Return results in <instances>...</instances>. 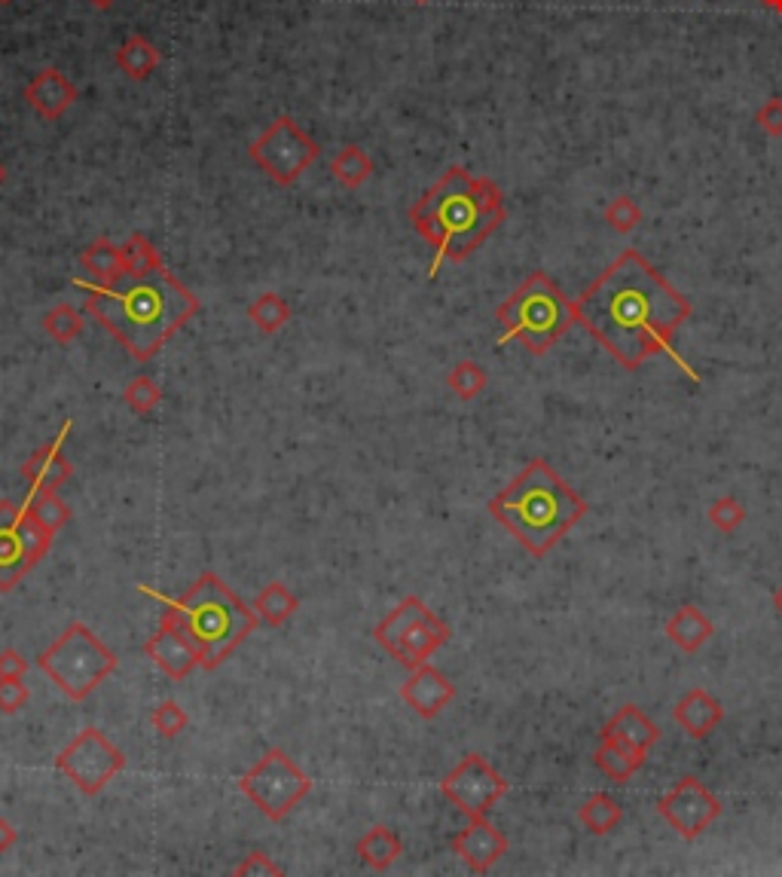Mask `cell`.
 <instances>
[{
    "label": "cell",
    "mask_w": 782,
    "mask_h": 877,
    "mask_svg": "<svg viewBox=\"0 0 782 877\" xmlns=\"http://www.w3.org/2000/svg\"><path fill=\"white\" fill-rule=\"evenodd\" d=\"M487 383H489L487 371H483L477 361H458L456 367L446 373V386H450V391L456 395L458 401H474V398H480L483 388H487Z\"/></svg>",
    "instance_id": "obj_33"
},
{
    "label": "cell",
    "mask_w": 782,
    "mask_h": 877,
    "mask_svg": "<svg viewBox=\"0 0 782 877\" xmlns=\"http://www.w3.org/2000/svg\"><path fill=\"white\" fill-rule=\"evenodd\" d=\"M635 221H639V211L630 209V202H618L608 209V223H615L618 230H630Z\"/></svg>",
    "instance_id": "obj_41"
},
{
    "label": "cell",
    "mask_w": 782,
    "mask_h": 877,
    "mask_svg": "<svg viewBox=\"0 0 782 877\" xmlns=\"http://www.w3.org/2000/svg\"><path fill=\"white\" fill-rule=\"evenodd\" d=\"M25 673H28V660L19 655L15 648L0 652V679H25Z\"/></svg>",
    "instance_id": "obj_40"
},
{
    "label": "cell",
    "mask_w": 782,
    "mask_h": 877,
    "mask_svg": "<svg viewBox=\"0 0 782 877\" xmlns=\"http://www.w3.org/2000/svg\"><path fill=\"white\" fill-rule=\"evenodd\" d=\"M119 657L86 624H68L61 636L46 645L37 667L71 700H86L117 669Z\"/></svg>",
    "instance_id": "obj_7"
},
{
    "label": "cell",
    "mask_w": 782,
    "mask_h": 877,
    "mask_svg": "<svg viewBox=\"0 0 782 877\" xmlns=\"http://www.w3.org/2000/svg\"><path fill=\"white\" fill-rule=\"evenodd\" d=\"M489 514L517 538L532 557H545L581 517L587 502L562 480L547 459H532L492 502Z\"/></svg>",
    "instance_id": "obj_4"
},
{
    "label": "cell",
    "mask_w": 782,
    "mask_h": 877,
    "mask_svg": "<svg viewBox=\"0 0 782 877\" xmlns=\"http://www.w3.org/2000/svg\"><path fill=\"white\" fill-rule=\"evenodd\" d=\"M144 652H148L150 660L163 669L165 676H172V679H187L192 669L202 667V657L196 652V645L190 642V636H187L175 621H168V618H163V624H160V630L150 636L148 645H144Z\"/></svg>",
    "instance_id": "obj_14"
},
{
    "label": "cell",
    "mask_w": 782,
    "mask_h": 877,
    "mask_svg": "<svg viewBox=\"0 0 782 877\" xmlns=\"http://www.w3.org/2000/svg\"><path fill=\"white\" fill-rule=\"evenodd\" d=\"M28 700L31 691L22 679H0V713H19V710L28 706Z\"/></svg>",
    "instance_id": "obj_38"
},
{
    "label": "cell",
    "mask_w": 782,
    "mask_h": 877,
    "mask_svg": "<svg viewBox=\"0 0 782 877\" xmlns=\"http://www.w3.org/2000/svg\"><path fill=\"white\" fill-rule=\"evenodd\" d=\"M74 288L86 294V313L110 330L135 361H150L172 334L199 313V297L165 269L160 254L148 264L126 267L114 282L77 279Z\"/></svg>",
    "instance_id": "obj_2"
},
{
    "label": "cell",
    "mask_w": 782,
    "mask_h": 877,
    "mask_svg": "<svg viewBox=\"0 0 782 877\" xmlns=\"http://www.w3.org/2000/svg\"><path fill=\"white\" fill-rule=\"evenodd\" d=\"M330 172H334V178L340 180L342 187L358 190V187L367 184L370 175H373V160H370L367 153L358 148V144H346V148L330 160Z\"/></svg>",
    "instance_id": "obj_31"
},
{
    "label": "cell",
    "mask_w": 782,
    "mask_h": 877,
    "mask_svg": "<svg viewBox=\"0 0 782 877\" xmlns=\"http://www.w3.org/2000/svg\"><path fill=\"white\" fill-rule=\"evenodd\" d=\"M502 325L499 349L517 340L529 355H545L565 330L575 325V303L562 294L557 282L545 272H532L511 297L495 309Z\"/></svg>",
    "instance_id": "obj_6"
},
{
    "label": "cell",
    "mask_w": 782,
    "mask_h": 877,
    "mask_svg": "<svg viewBox=\"0 0 782 877\" xmlns=\"http://www.w3.org/2000/svg\"><path fill=\"white\" fill-rule=\"evenodd\" d=\"M114 59H117L119 71L129 80H148L160 68V49L150 44L148 37L135 34V37H129L126 44L119 46Z\"/></svg>",
    "instance_id": "obj_28"
},
{
    "label": "cell",
    "mask_w": 782,
    "mask_h": 877,
    "mask_svg": "<svg viewBox=\"0 0 782 877\" xmlns=\"http://www.w3.org/2000/svg\"><path fill=\"white\" fill-rule=\"evenodd\" d=\"M707 517L719 533L731 536V533H737L739 526L746 523V507H743V502L734 499V495H722V499H715V502L709 505Z\"/></svg>",
    "instance_id": "obj_36"
},
{
    "label": "cell",
    "mask_w": 782,
    "mask_h": 877,
    "mask_svg": "<svg viewBox=\"0 0 782 877\" xmlns=\"http://www.w3.org/2000/svg\"><path fill=\"white\" fill-rule=\"evenodd\" d=\"M3 180H7V172H3V165H0V187H3Z\"/></svg>",
    "instance_id": "obj_46"
},
{
    "label": "cell",
    "mask_w": 782,
    "mask_h": 877,
    "mask_svg": "<svg viewBox=\"0 0 782 877\" xmlns=\"http://www.w3.org/2000/svg\"><path fill=\"white\" fill-rule=\"evenodd\" d=\"M450 636H453V630H450V624L443 618H437L431 609L419 611L413 618V624L404 630V636L395 645L392 657L407 669L422 667V664H429V657L437 648H443L450 642Z\"/></svg>",
    "instance_id": "obj_17"
},
{
    "label": "cell",
    "mask_w": 782,
    "mask_h": 877,
    "mask_svg": "<svg viewBox=\"0 0 782 877\" xmlns=\"http://www.w3.org/2000/svg\"><path fill=\"white\" fill-rule=\"evenodd\" d=\"M141 594L163 606V618L175 621L202 657V669H218L226 657L248 640L257 627V611L248 609L218 575H199L187 594L160 596L141 584Z\"/></svg>",
    "instance_id": "obj_5"
},
{
    "label": "cell",
    "mask_w": 782,
    "mask_h": 877,
    "mask_svg": "<svg viewBox=\"0 0 782 877\" xmlns=\"http://www.w3.org/2000/svg\"><path fill=\"white\" fill-rule=\"evenodd\" d=\"M89 3H92V7H98V10H107V7H110L114 0H89Z\"/></svg>",
    "instance_id": "obj_45"
},
{
    "label": "cell",
    "mask_w": 782,
    "mask_h": 877,
    "mask_svg": "<svg viewBox=\"0 0 782 877\" xmlns=\"http://www.w3.org/2000/svg\"><path fill=\"white\" fill-rule=\"evenodd\" d=\"M52 538L31 517L22 499H0V590H13L49 553Z\"/></svg>",
    "instance_id": "obj_9"
},
{
    "label": "cell",
    "mask_w": 782,
    "mask_h": 877,
    "mask_svg": "<svg viewBox=\"0 0 782 877\" xmlns=\"http://www.w3.org/2000/svg\"><path fill=\"white\" fill-rule=\"evenodd\" d=\"M13 844H15L13 822H7V819L0 817V856H3L7 850H13Z\"/></svg>",
    "instance_id": "obj_42"
},
{
    "label": "cell",
    "mask_w": 782,
    "mask_h": 877,
    "mask_svg": "<svg viewBox=\"0 0 782 877\" xmlns=\"http://www.w3.org/2000/svg\"><path fill=\"white\" fill-rule=\"evenodd\" d=\"M511 783L495 771L480 752H471L443 776L441 792L446 802L458 807L468 819L489 817L499 798L507 795Z\"/></svg>",
    "instance_id": "obj_12"
},
{
    "label": "cell",
    "mask_w": 782,
    "mask_h": 877,
    "mask_svg": "<svg viewBox=\"0 0 782 877\" xmlns=\"http://www.w3.org/2000/svg\"><path fill=\"white\" fill-rule=\"evenodd\" d=\"M599 740H611V744L633 749L639 756H649L651 746L661 740V728H657L639 706L627 703V706H620L618 713L611 715L606 725H603Z\"/></svg>",
    "instance_id": "obj_20"
},
{
    "label": "cell",
    "mask_w": 782,
    "mask_h": 877,
    "mask_svg": "<svg viewBox=\"0 0 782 877\" xmlns=\"http://www.w3.org/2000/svg\"><path fill=\"white\" fill-rule=\"evenodd\" d=\"M673 718H676V725H679L688 737L703 740V737H709V734L724 722V703L715 698V694H709L707 688H691V691L676 703Z\"/></svg>",
    "instance_id": "obj_21"
},
{
    "label": "cell",
    "mask_w": 782,
    "mask_h": 877,
    "mask_svg": "<svg viewBox=\"0 0 782 877\" xmlns=\"http://www.w3.org/2000/svg\"><path fill=\"white\" fill-rule=\"evenodd\" d=\"M645 759H649V756H639L633 749L611 744V740H603L599 749L593 752V764L606 773L611 783H627L630 776H635V773L645 768Z\"/></svg>",
    "instance_id": "obj_26"
},
{
    "label": "cell",
    "mask_w": 782,
    "mask_h": 877,
    "mask_svg": "<svg viewBox=\"0 0 782 877\" xmlns=\"http://www.w3.org/2000/svg\"><path fill=\"white\" fill-rule=\"evenodd\" d=\"M296 609H300V599H296L284 584H279V581H272V584H266L264 590L257 594V599H254V611H257V618L264 621V624L269 627H281L288 624L291 618L296 615Z\"/></svg>",
    "instance_id": "obj_29"
},
{
    "label": "cell",
    "mask_w": 782,
    "mask_h": 877,
    "mask_svg": "<svg viewBox=\"0 0 782 877\" xmlns=\"http://www.w3.org/2000/svg\"><path fill=\"white\" fill-rule=\"evenodd\" d=\"M236 875L238 877H254V875H257V877H260V875L276 877V875H281V865L272 863V860L266 856L264 850H254V853H248V856H245V863L236 865Z\"/></svg>",
    "instance_id": "obj_39"
},
{
    "label": "cell",
    "mask_w": 782,
    "mask_h": 877,
    "mask_svg": "<svg viewBox=\"0 0 782 877\" xmlns=\"http://www.w3.org/2000/svg\"><path fill=\"white\" fill-rule=\"evenodd\" d=\"M83 325H86V318H83V313L77 309V306H71V303H59V306H52L49 313L44 315V330L52 337L56 342H74L80 334H83Z\"/></svg>",
    "instance_id": "obj_34"
},
{
    "label": "cell",
    "mask_w": 782,
    "mask_h": 877,
    "mask_svg": "<svg viewBox=\"0 0 782 877\" xmlns=\"http://www.w3.org/2000/svg\"><path fill=\"white\" fill-rule=\"evenodd\" d=\"M425 609H429V606H425L419 596H407L404 603H398V606L388 611L383 621L376 624L373 636H376V642H380L385 652L392 655V652H395V645L400 642V636H404V630L413 624V618L419 615V611H425Z\"/></svg>",
    "instance_id": "obj_30"
},
{
    "label": "cell",
    "mask_w": 782,
    "mask_h": 877,
    "mask_svg": "<svg viewBox=\"0 0 782 877\" xmlns=\"http://www.w3.org/2000/svg\"><path fill=\"white\" fill-rule=\"evenodd\" d=\"M248 156L276 184L291 187L322 156V148H318L315 138H310L296 126L294 119L279 117L276 122H269V129L248 148Z\"/></svg>",
    "instance_id": "obj_10"
},
{
    "label": "cell",
    "mask_w": 782,
    "mask_h": 877,
    "mask_svg": "<svg viewBox=\"0 0 782 877\" xmlns=\"http://www.w3.org/2000/svg\"><path fill=\"white\" fill-rule=\"evenodd\" d=\"M22 505L28 507V514L34 521L40 523L44 529H49L52 536H59L61 529L71 521V505L61 502V495L56 490H31L22 495Z\"/></svg>",
    "instance_id": "obj_25"
},
{
    "label": "cell",
    "mask_w": 782,
    "mask_h": 877,
    "mask_svg": "<svg viewBox=\"0 0 782 877\" xmlns=\"http://www.w3.org/2000/svg\"><path fill=\"white\" fill-rule=\"evenodd\" d=\"M71 429H74V422L68 419V422L61 425V432L56 434L49 444L37 446L28 459H25V465H22V477L28 480L31 490H59L61 483L71 480L74 465L65 459V453H61V446L68 441Z\"/></svg>",
    "instance_id": "obj_18"
},
{
    "label": "cell",
    "mask_w": 782,
    "mask_h": 877,
    "mask_svg": "<svg viewBox=\"0 0 782 877\" xmlns=\"http://www.w3.org/2000/svg\"><path fill=\"white\" fill-rule=\"evenodd\" d=\"M238 788L272 822H281L312 792V780L281 749H266L252 771L238 776Z\"/></svg>",
    "instance_id": "obj_8"
},
{
    "label": "cell",
    "mask_w": 782,
    "mask_h": 877,
    "mask_svg": "<svg viewBox=\"0 0 782 877\" xmlns=\"http://www.w3.org/2000/svg\"><path fill=\"white\" fill-rule=\"evenodd\" d=\"M150 725H153V730H156L160 737H165V740H175L177 734L190 725V718H187V713L180 710V703H175V700H163V703H156V706H153V713H150Z\"/></svg>",
    "instance_id": "obj_37"
},
{
    "label": "cell",
    "mask_w": 782,
    "mask_h": 877,
    "mask_svg": "<svg viewBox=\"0 0 782 877\" xmlns=\"http://www.w3.org/2000/svg\"><path fill=\"white\" fill-rule=\"evenodd\" d=\"M712 633H715V627L697 606H681L666 618V636L685 655L700 652L712 640Z\"/></svg>",
    "instance_id": "obj_22"
},
{
    "label": "cell",
    "mask_w": 782,
    "mask_h": 877,
    "mask_svg": "<svg viewBox=\"0 0 782 877\" xmlns=\"http://www.w3.org/2000/svg\"><path fill=\"white\" fill-rule=\"evenodd\" d=\"M122 401L138 417H148V413H153L163 404V388L156 386L150 376H135L132 383L126 386V391H122Z\"/></svg>",
    "instance_id": "obj_35"
},
{
    "label": "cell",
    "mask_w": 782,
    "mask_h": 877,
    "mask_svg": "<svg viewBox=\"0 0 782 877\" xmlns=\"http://www.w3.org/2000/svg\"><path fill=\"white\" fill-rule=\"evenodd\" d=\"M577 819H581V826H584L587 832L596 834V838H603V834L618 829L620 819H623V807H620L618 798H611L608 792H593L591 798L577 807Z\"/></svg>",
    "instance_id": "obj_27"
},
{
    "label": "cell",
    "mask_w": 782,
    "mask_h": 877,
    "mask_svg": "<svg viewBox=\"0 0 782 877\" xmlns=\"http://www.w3.org/2000/svg\"><path fill=\"white\" fill-rule=\"evenodd\" d=\"M416 3H429V0H416Z\"/></svg>",
    "instance_id": "obj_47"
},
{
    "label": "cell",
    "mask_w": 782,
    "mask_h": 877,
    "mask_svg": "<svg viewBox=\"0 0 782 877\" xmlns=\"http://www.w3.org/2000/svg\"><path fill=\"white\" fill-rule=\"evenodd\" d=\"M80 267L92 276V282L107 284L122 276L129 264H126L122 245H114L110 238H95L92 245H86V252L80 254Z\"/></svg>",
    "instance_id": "obj_24"
},
{
    "label": "cell",
    "mask_w": 782,
    "mask_h": 877,
    "mask_svg": "<svg viewBox=\"0 0 782 877\" xmlns=\"http://www.w3.org/2000/svg\"><path fill=\"white\" fill-rule=\"evenodd\" d=\"M77 98L80 92L59 68H46L25 86V102L44 119H59L61 114H68L77 105Z\"/></svg>",
    "instance_id": "obj_19"
},
{
    "label": "cell",
    "mask_w": 782,
    "mask_h": 877,
    "mask_svg": "<svg viewBox=\"0 0 782 877\" xmlns=\"http://www.w3.org/2000/svg\"><path fill=\"white\" fill-rule=\"evenodd\" d=\"M504 221V196L489 178H474L462 165L446 168L429 194L410 209V223L434 252L429 279L443 264H462Z\"/></svg>",
    "instance_id": "obj_3"
},
{
    "label": "cell",
    "mask_w": 782,
    "mask_h": 877,
    "mask_svg": "<svg viewBox=\"0 0 782 877\" xmlns=\"http://www.w3.org/2000/svg\"><path fill=\"white\" fill-rule=\"evenodd\" d=\"M761 3H768L770 10H777V13H782V0H761Z\"/></svg>",
    "instance_id": "obj_44"
},
{
    "label": "cell",
    "mask_w": 782,
    "mask_h": 877,
    "mask_svg": "<svg viewBox=\"0 0 782 877\" xmlns=\"http://www.w3.org/2000/svg\"><path fill=\"white\" fill-rule=\"evenodd\" d=\"M354 850H358L361 863L367 865V868H373V872H388V868L404 856V841H400L398 834L392 832L388 826H373V829L354 844Z\"/></svg>",
    "instance_id": "obj_23"
},
{
    "label": "cell",
    "mask_w": 782,
    "mask_h": 877,
    "mask_svg": "<svg viewBox=\"0 0 782 877\" xmlns=\"http://www.w3.org/2000/svg\"><path fill=\"white\" fill-rule=\"evenodd\" d=\"M56 768H59L71 783H74L83 795H98L122 768H126V756L117 744H110L98 728H86L77 734L71 744L56 756Z\"/></svg>",
    "instance_id": "obj_11"
},
{
    "label": "cell",
    "mask_w": 782,
    "mask_h": 877,
    "mask_svg": "<svg viewBox=\"0 0 782 877\" xmlns=\"http://www.w3.org/2000/svg\"><path fill=\"white\" fill-rule=\"evenodd\" d=\"M0 3H13V0H0Z\"/></svg>",
    "instance_id": "obj_48"
},
{
    "label": "cell",
    "mask_w": 782,
    "mask_h": 877,
    "mask_svg": "<svg viewBox=\"0 0 782 877\" xmlns=\"http://www.w3.org/2000/svg\"><path fill=\"white\" fill-rule=\"evenodd\" d=\"M248 318H252V325L257 330H264V334H279V330L291 321V306H288V300L279 297L276 291H266V294H260V297L248 306Z\"/></svg>",
    "instance_id": "obj_32"
},
{
    "label": "cell",
    "mask_w": 782,
    "mask_h": 877,
    "mask_svg": "<svg viewBox=\"0 0 782 877\" xmlns=\"http://www.w3.org/2000/svg\"><path fill=\"white\" fill-rule=\"evenodd\" d=\"M507 838H504L487 817L471 819L462 832L453 838V853L462 863L468 865L474 875H487L492 865L507 853Z\"/></svg>",
    "instance_id": "obj_15"
},
{
    "label": "cell",
    "mask_w": 782,
    "mask_h": 877,
    "mask_svg": "<svg viewBox=\"0 0 782 877\" xmlns=\"http://www.w3.org/2000/svg\"><path fill=\"white\" fill-rule=\"evenodd\" d=\"M400 698L419 718H437L456 698V685L450 682L437 667L422 664V667L410 669L407 682L400 685Z\"/></svg>",
    "instance_id": "obj_16"
},
{
    "label": "cell",
    "mask_w": 782,
    "mask_h": 877,
    "mask_svg": "<svg viewBox=\"0 0 782 877\" xmlns=\"http://www.w3.org/2000/svg\"><path fill=\"white\" fill-rule=\"evenodd\" d=\"M688 315L691 303L633 248L620 254L575 300V325L587 330L623 371L666 355L691 383H700V373L673 342Z\"/></svg>",
    "instance_id": "obj_1"
},
{
    "label": "cell",
    "mask_w": 782,
    "mask_h": 877,
    "mask_svg": "<svg viewBox=\"0 0 782 877\" xmlns=\"http://www.w3.org/2000/svg\"><path fill=\"white\" fill-rule=\"evenodd\" d=\"M773 609L782 615V587H777V594H773Z\"/></svg>",
    "instance_id": "obj_43"
},
{
    "label": "cell",
    "mask_w": 782,
    "mask_h": 877,
    "mask_svg": "<svg viewBox=\"0 0 782 877\" xmlns=\"http://www.w3.org/2000/svg\"><path fill=\"white\" fill-rule=\"evenodd\" d=\"M722 802L697 776H681L679 783L657 802V814L685 841H697L715 819L722 817Z\"/></svg>",
    "instance_id": "obj_13"
}]
</instances>
